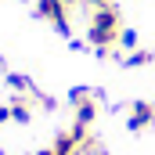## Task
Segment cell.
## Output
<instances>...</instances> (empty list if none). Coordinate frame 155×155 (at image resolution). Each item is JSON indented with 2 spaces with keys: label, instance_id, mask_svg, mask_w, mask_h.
<instances>
[{
  "label": "cell",
  "instance_id": "1",
  "mask_svg": "<svg viewBox=\"0 0 155 155\" xmlns=\"http://www.w3.org/2000/svg\"><path fill=\"white\" fill-rule=\"evenodd\" d=\"M119 33H123V25H119L116 4L90 11V22H87V40H90V47H97L101 54H108V51L119 47Z\"/></svg>",
  "mask_w": 155,
  "mask_h": 155
},
{
  "label": "cell",
  "instance_id": "2",
  "mask_svg": "<svg viewBox=\"0 0 155 155\" xmlns=\"http://www.w3.org/2000/svg\"><path fill=\"white\" fill-rule=\"evenodd\" d=\"M36 15L43 22H51L58 33H65V36L72 33L69 29V4L65 0H36Z\"/></svg>",
  "mask_w": 155,
  "mask_h": 155
},
{
  "label": "cell",
  "instance_id": "3",
  "mask_svg": "<svg viewBox=\"0 0 155 155\" xmlns=\"http://www.w3.org/2000/svg\"><path fill=\"white\" fill-rule=\"evenodd\" d=\"M69 101H72V112H76L79 126H90V123L97 119V101H94V94H90L87 87H76V90L69 94Z\"/></svg>",
  "mask_w": 155,
  "mask_h": 155
},
{
  "label": "cell",
  "instance_id": "4",
  "mask_svg": "<svg viewBox=\"0 0 155 155\" xmlns=\"http://www.w3.org/2000/svg\"><path fill=\"white\" fill-rule=\"evenodd\" d=\"M130 130H148L155 123V105L152 101H137V105H130Z\"/></svg>",
  "mask_w": 155,
  "mask_h": 155
},
{
  "label": "cell",
  "instance_id": "5",
  "mask_svg": "<svg viewBox=\"0 0 155 155\" xmlns=\"http://www.w3.org/2000/svg\"><path fill=\"white\" fill-rule=\"evenodd\" d=\"M11 119H15V123H29V119H33V105H29L25 97L11 101Z\"/></svg>",
  "mask_w": 155,
  "mask_h": 155
},
{
  "label": "cell",
  "instance_id": "6",
  "mask_svg": "<svg viewBox=\"0 0 155 155\" xmlns=\"http://www.w3.org/2000/svg\"><path fill=\"white\" fill-rule=\"evenodd\" d=\"M152 51H130V58H126V65L130 69H137V65H152Z\"/></svg>",
  "mask_w": 155,
  "mask_h": 155
},
{
  "label": "cell",
  "instance_id": "7",
  "mask_svg": "<svg viewBox=\"0 0 155 155\" xmlns=\"http://www.w3.org/2000/svg\"><path fill=\"white\" fill-rule=\"evenodd\" d=\"M134 43H137V33H134V29H123V33H119V47H130V51H134Z\"/></svg>",
  "mask_w": 155,
  "mask_h": 155
},
{
  "label": "cell",
  "instance_id": "8",
  "mask_svg": "<svg viewBox=\"0 0 155 155\" xmlns=\"http://www.w3.org/2000/svg\"><path fill=\"white\" fill-rule=\"evenodd\" d=\"M90 11H97V7H112V0H83Z\"/></svg>",
  "mask_w": 155,
  "mask_h": 155
},
{
  "label": "cell",
  "instance_id": "9",
  "mask_svg": "<svg viewBox=\"0 0 155 155\" xmlns=\"http://www.w3.org/2000/svg\"><path fill=\"white\" fill-rule=\"evenodd\" d=\"M11 119V105H0V123H7Z\"/></svg>",
  "mask_w": 155,
  "mask_h": 155
},
{
  "label": "cell",
  "instance_id": "10",
  "mask_svg": "<svg viewBox=\"0 0 155 155\" xmlns=\"http://www.w3.org/2000/svg\"><path fill=\"white\" fill-rule=\"evenodd\" d=\"M36 155H58V152H54V148H40Z\"/></svg>",
  "mask_w": 155,
  "mask_h": 155
}]
</instances>
